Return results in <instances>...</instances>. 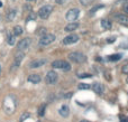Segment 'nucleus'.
<instances>
[{"label":"nucleus","mask_w":128,"mask_h":122,"mask_svg":"<svg viewBox=\"0 0 128 122\" xmlns=\"http://www.w3.org/2000/svg\"><path fill=\"white\" fill-rule=\"evenodd\" d=\"M122 10H124V12H126L128 15V1L122 4Z\"/></svg>","instance_id":"27"},{"label":"nucleus","mask_w":128,"mask_h":122,"mask_svg":"<svg viewBox=\"0 0 128 122\" xmlns=\"http://www.w3.org/2000/svg\"><path fill=\"white\" fill-rule=\"evenodd\" d=\"M0 74H1V65H0Z\"/></svg>","instance_id":"36"},{"label":"nucleus","mask_w":128,"mask_h":122,"mask_svg":"<svg viewBox=\"0 0 128 122\" xmlns=\"http://www.w3.org/2000/svg\"><path fill=\"white\" fill-rule=\"evenodd\" d=\"M52 67L53 68H61L63 71L68 72L71 69V65L70 63H68L66 61H62V60H56L52 63Z\"/></svg>","instance_id":"3"},{"label":"nucleus","mask_w":128,"mask_h":122,"mask_svg":"<svg viewBox=\"0 0 128 122\" xmlns=\"http://www.w3.org/2000/svg\"><path fill=\"white\" fill-rule=\"evenodd\" d=\"M45 108H46V105H45V104H42V105L40 107V110H38V114H40V117L44 116V113H45Z\"/></svg>","instance_id":"23"},{"label":"nucleus","mask_w":128,"mask_h":122,"mask_svg":"<svg viewBox=\"0 0 128 122\" xmlns=\"http://www.w3.org/2000/svg\"><path fill=\"white\" fill-rule=\"evenodd\" d=\"M101 27L104 29H106V30H109V29L111 28V22L109 21L108 19H102L101 20Z\"/></svg>","instance_id":"18"},{"label":"nucleus","mask_w":128,"mask_h":122,"mask_svg":"<svg viewBox=\"0 0 128 122\" xmlns=\"http://www.w3.org/2000/svg\"><path fill=\"white\" fill-rule=\"evenodd\" d=\"M36 17H37V16H36L35 15V13H34V12H30V16H29V17H28V19H27V20H32V19H36Z\"/></svg>","instance_id":"30"},{"label":"nucleus","mask_w":128,"mask_h":122,"mask_svg":"<svg viewBox=\"0 0 128 122\" xmlns=\"http://www.w3.org/2000/svg\"><path fill=\"white\" fill-rule=\"evenodd\" d=\"M26 1H28V2H29V1H35V0H26Z\"/></svg>","instance_id":"35"},{"label":"nucleus","mask_w":128,"mask_h":122,"mask_svg":"<svg viewBox=\"0 0 128 122\" xmlns=\"http://www.w3.org/2000/svg\"><path fill=\"white\" fill-rule=\"evenodd\" d=\"M79 90H89L91 87L90 84H88V83H81V84H79Z\"/></svg>","instance_id":"21"},{"label":"nucleus","mask_w":128,"mask_h":122,"mask_svg":"<svg viewBox=\"0 0 128 122\" xmlns=\"http://www.w3.org/2000/svg\"><path fill=\"white\" fill-rule=\"evenodd\" d=\"M52 12H53V6H51V4H45V6L40 7L37 13L42 19H47Z\"/></svg>","instance_id":"1"},{"label":"nucleus","mask_w":128,"mask_h":122,"mask_svg":"<svg viewBox=\"0 0 128 122\" xmlns=\"http://www.w3.org/2000/svg\"><path fill=\"white\" fill-rule=\"evenodd\" d=\"M79 15H80V10L78 8H72L66 12V20L68 21H75V20L79 18Z\"/></svg>","instance_id":"5"},{"label":"nucleus","mask_w":128,"mask_h":122,"mask_svg":"<svg viewBox=\"0 0 128 122\" xmlns=\"http://www.w3.org/2000/svg\"><path fill=\"white\" fill-rule=\"evenodd\" d=\"M7 42H8V44L10 45V46H12V45H15V43H16V35L15 34H9L8 35V37H7Z\"/></svg>","instance_id":"19"},{"label":"nucleus","mask_w":128,"mask_h":122,"mask_svg":"<svg viewBox=\"0 0 128 122\" xmlns=\"http://www.w3.org/2000/svg\"><path fill=\"white\" fill-rule=\"evenodd\" d=\"M91 89H92V91L94 92V93H97L98 95H102V94H104V85H102L101 83H98V82L93 83Z\"/></svg>","instance_id":"10"},{"label":"nucleus","mask_w":128,"mask_h":122,"mask_svg":"<svg viewBox=\"0 0 128 122\" xmlns=\"http://www.w3.org/2000/svg\"><path fill=\"white\" fill-rule=\"evenodd\" d=\"M30 43H32V39H30L29 37H27V38H24V39H22L19 43H18V45H17L18 51H22V52L26 51V49L28 48L29 46H30Z\"/></svg>","instance_id":"7"},{"label":"nucleus","mask_w":128,"mask_h":122,"mask_svg":"<svg viewBox=\"0 0 128 122\" xmlns=\"http://www.w3.org/2000/svg\"><path fill=\"white\" fill-rule=\"evenodd\" d=\"M55 39H56L55 35H53V34H45L38 40V44H40V46H47V45L52 44Z\"/></svg>","instance_id":"4"},{"label":"nucleus","mask_w":128,"mask_h":122,"mask_svg":"<svg viewBox=\"0 0 128 122\" xmlns=\"http://www.w3.org/2000/svg\"><path fill=\"white\" fill-rule=\"evenodd\" d=\"M0 7H2V2H0Z\"/></svg>","instance_id":"37"},{"label":"nucleus","mask_w":128,"mask_h":122,"mask_svg":"<svg viewBox=\"0 0 128 122\" xmlns=\"http://www.w3.org/2000/svg\"><path fill=\"white\" fill-rule=\"evenodd\" d=\"M58 113H60L61 117H63V118H68V114H70V109H68V105H62L60 111H58Z\"/></svg>","instance_id":"14"},{"label":"nucleus","mask_w":128,"mask_h":122,"mask_svg":"<svg viewBox=\"0 0 128 122\" xmlns=\"http://www.w3.org/2000/svg\"><path fill=\"white\" fill-rule=\"evenodd\" d=\"M80 122H90V121H88V120H82V121H80Z\"/></svg>","instance_id":"34"},{"label":"nucleus","mask_w":128,"mask_h":122,"mask_svg":"<svg viewBox=\"0 0 128 122\" xmlns=\"http://www.w3.org/2000/svg\"><path fill=\"white\" fill-rule=\"evenodd\" d=\"M79 76L80 78H91L92 77V75H91L90 73H82V74H79Z\"/></svg>","instance_id":"24"},{"label":"nucleus","mask_w":128,"mask_h":122,"mask_svg":"<svg viewBox=\"0 0 128 122\" xmlns=\"http://www.w3.org/2000/svg\"><path fill=\"white\" fill-rule=\"evenodd\" d=\"M24 57H25V54L22 53V51H19V53L16 54V56H15V62H14V66H12V69L19 66L20 63H22V61L24 60Z\"/></svg>","instance_id":"11"},{"label":"nucleus","mask_w":128,"mask_h":122,"mask_svg":"<svg viewBox=\"0 0 128 122\" xmlns=\"http://www.w3.org/2000/svg\"><path fill=\"white\" fill-rule=\"evenodd\" d=\"M117 20L119 24L124 25V26H128V16L127 15H118Z\"/></svg>","instance_id":"15"},{"label":"nucleus","mask_w":128,"mask_h":122,"mask_svg":"<svg viewBox=\"0 0 128 122\" xmlns=\"http://www.w3.org/2000/svg\"><path fill=\"white\" fill-rule=\"evenodd\" d=\"M27 81L29 83H33V84H37L42 81V77H40V74H30V75L27 77Z\"/></svg>","instance_id":"12"},{"label":"nucleus","mask_w":128,"mask_h":122,"mask_svg":"<svg viewBox=\"0 0 128 122\" xmlns=\"http://www.w3.org/2000/svg\"><path fill=\"white\" fill-rule=\"evenodd\" d=\"M76 42H79V36L75 34H71V35L64 37L63 39V44L64 45H71V44H75Z\"/></svg>","instance_id":"9"},{"label":"nucleus","mask_w":128,"mask_h":122,"mask_svg":"<svg viewBox=\"0 0 128 122\" xmlns=\"http://www.w3.org/2000/svg\"><path fill=\"white\" fill-rule=\"evenodd\" d=\"M56 1V3H58V4H62V3H64V2L66 1V0H55Z\"/></svg>","instance_id":"33"},{"label":"nucleus","mask_w":128,"mask_h":122,"mask_svg":"<svg viewBox=\"0 0 128 122\" xmlns=\"http://www.w3.org/2000/svg\"><path fill=\"white\" fill-rule=\"evenodd\" d=\"M38 34H40V35H45V34H46V29L44 28V27H42V28L40 29V31H38Z\"/></svg>","instance_id":"31"},{"label":"nucleus","mask_w":128,"mask_h":122,"mask_svg":"<svg viewBox=\"0 0 128 122\" xmlns=\"http://www.w3.org/2000/svg\"><path fill=\"white\" fill-rule=\"evenodd\" d=\"M29 117H30V114H29L28 112H24V113L22 114V117H20L19 120H20V122H24L25 120H26V119H28Z\"/></svg>","instance_id":"22"},{"label":"nucleus","mask_w":128,"mask_h":122,"mask_svg":"<svg viewBox=\"0 0 128 122\" xmlns=\"http://www.w3.org/2000/svg\"><path fill=\"white\" fill-rule=\"evenodd\" d=\"M79 27V24L78 22H70L68 25H66L65 26V28H64V31H68V33H71V31H73V30H75V29Z\"/></svg>","instance_id":"13"},{"label":"nucleus","mask_w":128,"mask_h":122,"mask_svg":"<svg viewBox=\"0 0 128 122\" xmlns=\"http://www.w3.org/2000/svg\"><path fill=\"white\" fill-rule=\"evenodd\" d=\"M58 73H56L55 71H50L48 73L46 74V77H45V82H46V84H50V85H53L55 84L56 82H58Z\"/></svg>","instance_id":"6"},{"label":"nucleus","mask_w":128,"mask_h":122,"mask_svg":"<svg viewBox=\"0 0 128 122\" xmlns=\"http://www.w3.org/2000/svg\"><path fill=\"white\" fill-rule=\"evenodd\" d=\"M122 74H126V75H128V64L122 65Z\"/></svg>","instance_id":"26"},{"label":"nucleus","mask_w":128,"mask_h":122,"mask_svg":"<svg viewBox=\"0 0 128 122\" xmlns=\"http://www.w3.org/2000/svg\"><path fill=\"white\" fill-rule=\"evenodd\" d=\"M127 82H128V78H127Z\"/></svg>","instance_id":"38"},{"label":"nucleus","mask_w":128,"mask_h":122,"mask_svg":"<svg viewBox=\"0 0 128 122\" xmlns=\"http://www.w3.org/2000/svg\"><path fill=\"white\" fill-rule=\"evenodd\" d=\"M122 57V54H112V55L108 56V61L109 62H117V61H120Z\"/></svg>","instance_id":"17"},{"label":"nucleus","mask_w":128,"mask_h":122,"mask_svg":"<svg viewBox=\"0 0 128 122\" xmlns=\"http://www.w3.org/2000/svg\"><path fill=\"white\" fill-rule=\"evenodd\" d=\"M100 8H104V6L101 4V6H97V7H94L93 9H91V10H90V12H91V13H94L96 11H97L98 9H100Z\"/></svg>","instance_id":"28"},{"label":"nucleus","mask_w":128,"mask_h":122,"mask_svg":"<svg viewBox=\"0 0 128 122\" xmlns=\"http://www.w3.org/2000/svg\"><path fill=\"white\" fill-rule=\"evenodd\" d=\"M16 15H17V10H16V9H12V10H10L8 13H7V16H6L7 21H12V20L15 19Z\"/></svg>","instance_id":"16"},{"label":"nucleus","mask_w":128,"mask_h":122,"mask_svg":"<svg viewBox=\"0 0 128 122\" xmlns=\"http://www.w3.org/2000/svg\"><path fill=\"white\" fill-rule=\"evenodd\" d=\"M46 63H47V61L45 58H37V60L29 63V68H38V67L44 66Z\"/></svg>","instance_id":"8"},{"label":"nucleus","mask_w":128,"mask_h":122,"mask_svg":"<svg viewBox=\"0 0 128 122\" xmlns=\"http://www.w3.org/2000/svg\"><path fill=\"white\" fill-rule=\"evenodd\" d=\"M12 33L14 34H15V35L16 36H20V35H22V27H20V26H15V27H14V29H12Z\"/></svg>","instance_id":"20"},{"label":"nucleus","mask_w":128,"mask_h":122,"mask_svg":"<svg viewBox=\"0 0 128 122\" xmlns=\"http://www.w3.org/2000/svg\"><path fill=\"white\" fill-rule=\"evenodd\" d=\"M94 0H80V3L83 4V6H88V4L92 3Z\"/></svg>","instance_id":"25"},{"label":"nucleus","mask_w":128,"mask_h":122,"mask_svg":"<svg viewBox=\"0 0 128 122\" xmlns=\"http://www.w3.org/2000/svg\"><path fill=\"white\" fill-rule=\"evenodd\" d=\"M68 60L72 61L73 63H78V64H80V63L86 62V57L84 54L80 53V52H73V53L68 54Z\"/></svg>","instance_id":"2"},{"label":"nucleus","mask_w":128,"mask_h":122,"mask_svg":"<svg viewBox=\"0 0 128 122\" xmlns=\"http://www.w3.org/2000/svg\"><path fill=\"white\" fill-rule=\"evenodd\" d=\"M115 40H116L115 37H111V38H108V40H107V42H108V43H114Z\"/></svg>","instance_id":"32"},{"label":"nucleus","mask_w":128,"mask_h":122,"mask_svg":"<svg viewBox=\"0 0 128 122\" xmlns=\"http://www.w3.org/2000/svg\"><path fill=\"white\" fill-rule=\"evenodd\" d=\"M120 118V122H128V117H126V116H120L119 117Z\"/></svg>","instance_id":"29"}]
</instances>
